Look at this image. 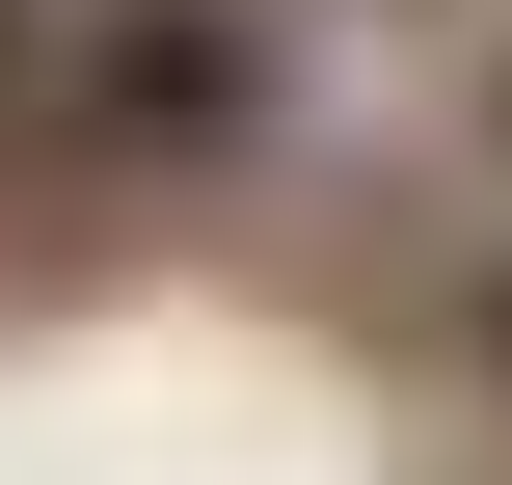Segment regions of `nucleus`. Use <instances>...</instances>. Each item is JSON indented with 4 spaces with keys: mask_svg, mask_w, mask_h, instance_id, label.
I'll return each instance as SVG.
<instances>
[{
    "mask_svg": "<svg viewBox=\"0 0 512 485\" xmlns=\"http://www.w3.org/2000/svg\"><path fill=\"white\" fill-rule=\"evenodd\" d=\"M54 135H81V162H135V189L243 162V135H270V0H108V27L54 54Z\"/></svg>",
    "mask_w": 512,
    "mask_h": 485,
    "instance_id": "f257e3e1",
    "label": "nucleus"
},
{
    "mask_svg": "<svg viewBox=\"0 0 512 485\" xmlns=\"http://www.w3.org/2000/svg\"><path fill=\"white\" fill-rule=\"evenodd\" d=\"M0 108H54V27H27V0H0Z\"/></svg>",
    "mask_w": 512,
    "mask_h": 485,
    "instance_id": "f03ea898",
    "label": "nucleus"
},
{
    "mask_svg": "<svg viewBox=\"0 0 512 485\" xmlns=\"http://www.w3.org/2000/svg\"><path fill=\"white\" fill-rule=\"evenodd\" d=\"M486 162H512V27H486Z\"/></svg>",
    "mask_w": 512,
    "mask_h": 485,
    "instance_id": "7ed1b4c3",
    "label": "nucleus"
},
{
    "mask_svg": "<svg viewBox=\"0 0 512 485\" xmlns=\"http://www.w3.org/2000/svg\"><path fill=\"white\" fill-rule=\"evenodd\" d=\"M486 378H512V270H486Z\"/></svg>",
    "mask_w": 512,
    "mask_h": 485,
    "instance_id": "20e7f679",
    "label": "nucleus"
}]
</instances>
